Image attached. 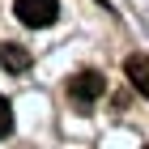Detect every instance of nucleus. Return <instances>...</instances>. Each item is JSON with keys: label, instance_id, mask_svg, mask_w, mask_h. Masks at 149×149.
<instances>
[{"label": "nucleus", "instance_id": "obj_1", "mask_svg": "<svg viewBox=\"0 0 149 149\" xmlns=\"http://www.w3.org/2000/svg\"><path fill=\"white\" fill-rule=\"evenodd\" d=\"M13 17L22 26L43 30V26H51L60 17V0H13Z\"/></svg>", "mask_w": 149, "mask_h": 149}, {"label": "nucleus", "instance_id": "obj_2", "mask_svg": "<svg viewBox=\"0 0 149 149\" xmlns=\"http://www.w3.org/2000/svg\"><path fill=\"white\" fill-rule=\"evenodd\" d=\"M102 90H107V81H102V72H72L68 77V98L77 107H90V102H98L102 98Z\"/></svg>", "mask_w": 149, "mask_h": 149}, {"label": "nucleus", "instance_id": "obj_3", "mask_svg": "<svg viewBox=\"0 0 149 149\" xmlns=\"http://www.w3.org/2000/svg\"><path fill=\"white\" fill-rule=\"evenodd\" d=\"M128 81L136 85L141 98H149V56H132L128 60Z\"/></svg>", "mask_w": 149, "mask_h": 149}, {"label": "nucleus", "instance_id": "obj_4", "mask_svg": "<svg viewBox=\"0 0 149 149\" xmlns=\"http://www.w3.org/2000/svg\"><path fill=\"white\" fill-rule=\"evenodd\" d=\"M0 64H4L9 72H26L30 68V51H22L17 43H4L0 47Z\"/></svg>", "mask_w": 149, "mask_h": 149}, {"label": "nucleus", "instance_id": "obj_5", "mask_svg": "<svg viewBox=\"0 0 149 149\" xmlns=\"http://www.w3.org/2000/svg\"><path fill=\"white\" fill-rule=\"evenodd\" d=\"M13 132V111H9V102L0 98V136H9Z\"/></svg>", "mask_w": 149, "mask_h": 149}]
</instances>
